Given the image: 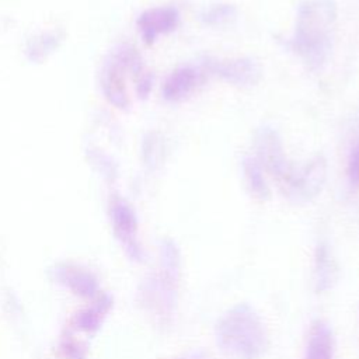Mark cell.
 Returning <instances> with one entry per match:
<instances>
[{
	"mask_svg": "<svg viewBox=\"0 0 359 359\" xmlns=\"http://www.w3.org/2000/svg\"><path fill=\"white\" fill-rule=\"evenodd\" d=\"M219 349L231 359H258L268 346V332L259 314L247 303L227 310L216 324Z\"/></svg>",
	"mask_w": 359,
	"mask_h": 359,
	"instance_id": "1",
	"label": "cell"
},
{
	"mask_svg": "<svg viewBox=\"0 0 359 359\" xmlns=\"http://www.w3.org/2000/svg\"><path fill=\"white\" fill-rule=\"evenodd\" d=\"M331 6L310 3L300 10L296 32V48L310 63H320L330 48L328 27L331 24Z\"/></svg>",
	"mask_w": 359,
	"mask_h": 359,
	"instance_id": "2",
	"label": "cell"
},
{
	"mask_svg": "<svg viewBox=\"0 0 359 359\" xmlns=\"http://www.w3.org/2000/svg\"><path fill=\"white\" fill-rule=\"evenodd\" d=\"M209 69L234 84H254L261 76L259 66L251 59L209 62Z\"/></svg>",
	"mask_w": 359,
	"mask_h": 359,
	"instance_id": "3",
	"label": "cell"
},
{
	"mask_svg": "<svg viewBox=\"0 0 359 359\" xmlns=\"http://www.w3.org/2000/svg\"><path fill=\"white\" fill-rule=\"evenodd\" d=\"M199 73L189 66L177 69L165 81L164 97L171 101H178L185 98L198 84Z\"/></svg>",
	"mask_w": 359,
	"mask_h": 359,
	"instance_id": "4",
	"label": "cell"
},
{
	"mask_svg": "<svg viewBox=\"0 0 359 359\" xmlns=\"http://www.w3.org/2000/svg\"><path fill=\"white\" fill-rule=\"evenodd\" d=\"M332 332L324 323H314L306 346L304 359H332Z\"/></svg>",
	"mask_w": 359,
	"mask_h": 359,
	"instance_id": "5",
	"label": "cell"
},
{
	"mask_svg": "<svg viewBox=\"0 0 359 359\" xmlns=\"http://www.w3.org/2000/svg\"><path fill=\"white\" fill-rule=\"evenodd\" d=\"M178 13L175 8H154L143 15V28L149 38H153L158 32H165L177 25Z\"/></svg>",
	"mask_w": 359,
	"mask_h": 359,
	"instance_id": "6",
	"label": "cell"
},
{
	"mask_svg": "<svg viewBox=\"0 0 359 359\" xmlns=\"http://www.w3.org/2000/svg\"><path fill=\"white\" fill-rule=\"evenodd\" d=\"M60 279L66 282V285H69L73 290H76V293L80 294L90 296L97 289L95 279L88 272H84L79 268L65 266L63 269H60Z\"/></svg>",
	"mask_w": 359,
	"mask_h": 359,
	"instance_id": "7",
	"label": "cell"
},
{
	"mask_svg": "<svg viewBox=\"0 0 359 359\" xmlns=\"http://www.w3.org/2000/svg\"><path fill=\"white\" fill-rule=\"evenodd\" d=\"M116 223H118V229H119V234L122 237V240L126 243V245L132 250V254L135 257L139 255V248L135 243V231H136V223H135V217L133 215L125 209L121 208L116 212Z\"/></svg>",
	"mask_w": 359,
	"mask_h": 359,
	"instance_id": "8",
	"label": "cell"
},
{
	"mask_svg": "<svg viewBox=\"0 0 359 359\" xmlns=\"http://www.w3.org/2000/svg\"><path fill=\"white\" fill-rule=\"evenodd\" d=\"M244 171H245L248 184L251 185L252 191H254L255 194H258L261 198L266 196V195H268V189H266L265 181H264V178H262V174H261L259 167H258L254 161L245 160V161H244Z\"/></svg>",
	"mask_w": 359,
	"mask_h": 359,
	"instance_id": "9",
	"label": "cell"
},
{
	"mask_svg": "<svg viewBox=\"0 0 359 359\" xmlns=\"http://www.w3.org/2000/svg\"><path fill=\"white\" fill-rule=\"evenodd\" d=\"M234 14V8L230 6H215L209 10H206L202 14V18L208 22V24H220L222 21L229 20L230 17H233Z\"/></svg>",
	"mask_w": 359,
	"mask_h": 359,
	"instance_id": "10",
	"label": "cell"
},
{
	"mask_svg": "<svg viewBox=\"0 0 359 359\" xmlns=\"http://www.w3.org/2000/svg\"><path fill=\"white\" fill-rule=\"evenodd\" d=\"M107 307L108 306L102 307V304H101V306H97L94 310H88L86 313H81V316H80V325L83 328H87V330L93 328V327H98L97 324L100 323L101 313H104L107 310Z\"/></svg>",
	"mask_w": 359,
	"mask_h": 359,
	"instance_id": "11",
	"label": "cell"
},
{
	"mask_svg": "<svg viewBox=\"0 0 359 359\" xmlns=\"http://www.w3.org/2000/svg\"><path fill=\"white\" fill-rule=\"evenodd\" d=\"M349 177L351 181L359 184V146H356L351 154L349 161Z\"/></svg>",
	"mask_w": 359,
	"mask_h": 359,
	"instance_id": "12",
	"label": "cell"
},
{
	"mask_svg": "<svg viewBox=\"0 0 359 359\" xmlns=\"http://www.w3.org/2000/svg\"><path fill=\"white\" fill-rule=\"evenodd\" d=\"M182 359H202V358H199V355H192V356H187V358H182Z\"/></svg>",
	"mask_w": 359,
	"mask_h": 359,
	"instance_id": "13",
	"label": "cell"
}]
</instances>
